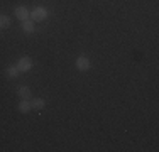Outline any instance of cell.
Wrapping results in <instances>:
<instances>
[{
	"mask_svg": "<svg viewBox=\"0 0 159 152\" xmlns=\"http://www.w3.org/2000/svg\"><path fill=\"white\" fill-rule=\"evenodd\" d=\"M49 17V10L46 9V7H36V9L31 12V20L34 22H43V20H46V19Z\"/></svg>",
	"mask_w": 159,
	"mask_h": 152,
	"instance_id": "obj_1",
	"label": "cell"
},
{
	"mask_svg": "<svg viewBox=\"0 0 159 152\" xmlns=\"http://www.w3.org/2000/svg\"><path fill=\"white\" fill-rule=\"evenodd\" d=\"M32 59L29 58V56H24V58H20L17 61V68H19V71L20 73H27V71H31L32 69Z\"/></svg>",
	"mask_w": 159,
	"mask_h": 152,
	"instance_id": "obj_2",
	"label": "cell"
},
{
	"mask_svg": "<svg viewBox=\"0 0 159 152\" xmlns=\"http://www.w3.org/2000/svg\"><path fill=\"white\" fill-rule=\"evenodd\" d=\"M14 15H16V19H19V20H27V19L31 17V12H29L27 7L19 5V7L14 9Z\"/></svg>",
	"mask_w": 159,
	"mask_h": 152,
	"instance_id": "obj_3",
	"label": "cell"
},
{
	"mask_svg": "<svg viewBox=\"0 0 159 152\" xmlns=\"http://www.w3.org/2000/svg\"><path fill=\"white\" fill-rule=\"evenodd\" d=\"M90 66H92V63H90V59L86 58V56H80L76 59V68L80 71H88Z\"/></svg>",
	"mask_w": 159,
	"mask_h": 152,
	"instance_id": "obj_4",
	"label": "cell"
},
{
	"mask_svg": "<svg viewBox=\"0 0 159 152\" xmlns=\"http://www.w3.org/2000/svg\"><path fill=\"white\" fill-rule=\"evenodd\" d=\"M17 96L20 98V100H31V88L25 85H20L17 88Z\"/></svg>",
	"mask_w": 159,
	"mask_h": 152,
	"instance_id": "obj_5",
	"label": "cell"
},
{
	"mask_svg": "<svg viewBox=\"0 0 159 152\" xmlns=\"http://www.w3.org/2000/svg\"><path fill=\"white\" fill-rule=\"evenodd\" d=\"M22 30H24V34H34V30H36L34 20H31V19H27V20H22Z\"/></svg>",
	"mask_w": 159,
	"mask_h": 152,
	"instance_id": "obj_6",
	"label": "cell"
},
{
	"mask_svg": "<svg viewBox=\"0 0 159 152\" xmlns=\"http://www.w3.org/2000/svg\"><path fill=\"white\" fill-rule=\"evenodd\" d=\"M5 74L9 76V78H17V76L20 74V71H19L17 64H9V66L5 68Z\"/></svg>",
	"mask_w": 159,
	"mask_h": 152,
	"instance_id": "obj_7",
	"label": "cell"
},
{
	"mask_svg": "<svg viewBox=\"0 0 159 152\" xmlns=\"http://www.w3.org/2000/svg\"><path fill=\"white\" fill-rule=\"evenodd\" d=\"M17 110L20 113H29L32 110V106H31V100H20V103L17 105Z\"/></svg>",
	"mask_w": 159,
	"mask_h": 152,
	"instance_id": "obj_8",
	"label": "cell"
},
{
	"mask_svg": "<svg viewBox=\"0 0 159 152\" xmlns=\"http://www.w3.org/2000/svg\"><path fill=\"white\" fill-rule=\"evenodd\" d=\"M31 106H32V110L41 112V110L46 106V101H44L43 98H32V100H31Z\"/></svg>",
	"mask_w": 159,
	"mask_h": 152,
	"instance_id": "obj_9",
	"label": "cell"
},
{
	"mask_svg": "<svg viewBox=\"0 0 159 152\" xmlns=\"http://www.w3.org/2000/svg\"><path fill=\"white\" fill-rule=\"evenodd\" d=\"M12 24V19L5 14H0V29H9Z\"/></svg>",
	"mask_w": 159,
	"mask_h": 152,
	"instance_id": "obj_10",
	"label": "cell"
}]
</instances>
